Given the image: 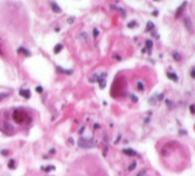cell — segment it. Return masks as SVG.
I'll use <instances>...</instances> for the list:
<instances>
[{"label": "cell", "mask_w": 195, "mask_h": 176, "mask_svg": "<svg viewBox=\"0 0 195 176\" xmlns=\"http://www.w3.org/2000/svg\"><path fill=\"white\" fill-rule=\"evenodd\" d=\"M155 28V25H154V23L153 22H151V21H149L148 23H147V26H146V31L147 32H149V31H151V30H153Z\"/></svg>", "instance_id": "cell-9"}, {"label": "cell", "mask_w": 195, "mask_h": 176, "mask_svg": "<svg viewBox=\"0 0 195 176\" xmlns=\"http://www.w3.org/2000/svg\"><path fill=\"white\" fill-rule=\"evenodd\" d=\"M19 94H20L22 97L26 98V99H29V98L31 97V91H30L29 89H22V90L19 91Z\"/></svg>", "instance_id": "cell-4"}, {"label": "cell", "mask_w": 195, "mask_h": 176, "mask_svg": "<svg viewBox=\"0 0 195 176\" xmlns=\"http://www.w3.org/2000/svg\"><path fill=\"white\" fill-rule=\"evenodd\" d=\"M84 130H85V128H84V127H83V128H81V129H80V132H79V133H80V134H82Z\"/></svg>", "instance_id": "cell-29"}, {"label": "cell", "mask_w": 195, "mask_h": 176, "mask_svg": "<svg viewBox=\"0 0 195 176\" xmlns=\"http://www.w3.org/2000/svg\"><path fill=\"white\" fill-rule=\"evenodd\" d=\"M173 57H174L175 60H176V61H178V60H180V59H181V57H180V55H179L177 52H174V54H173Z\"/></svg>", "instance_id": "cell-14"}, {"label": "cell", "mask_w": 195, "mask_h": 176, "mask_svg": "<svg viewBox=\"0 0 195 176\" xmlns=\"http://www.w3.org/2000/svg\"><path fill=\"white\" fill-rule=\"evenodd\" d=\"M98 35H99V32H98V30H97V29H94V36L97 37Z\"/></svg>", "instance_id": "cell-27"}, {"label": "cell", "mask_w": 195, "mask_h": 176, "mask_svg": "<svg viewBox=\"0 0 195 176\" xmlns=\"http://www.w3.org/2000/svg\"><path fill=\"white\" fill-rule=\"evenodd\" d=\"M50 6H51L53 12H55V13H60V12H61V8L57 5L56 2H51V3H50Z\"/></svg>", "instance_id": "cell-7"}, {"label": "cell", "mask_w": 195, "mask_h": 176, "mask_svg": "<svg viewBox=\"0 0 195 176\" xmlns=\"http://www.w3.org/2000/svg\"><path fill=\"white\" fill-rule=\"evenodd\" d=\"M1 154H3V155H7V154H8V150H7V149H3V150H1Z\"/></svg>", "instance_id": "cell-26"}, {"label": "cell", "mask_w": 195, "mask_h": 176, "mask_svg": "<svg viewBox=\"0 0 195 176\" xmlns=\"http://www.w3.org/2000/svg\"><path fill=\"white\" fill-rule=\"evenodd\" d=\"M123 153L125 154L129 155V156H135V155H137V153L135 152V150L131 149V148H124L123 149Z\"/></svg>", "instance_id": "cell-5"}, {"label": "cell", "mask_w": 195, "mask_h": 176, "mask_svg": "<svg viewBox=\"0 0 195 176\" xmlns=\"http://www.w3.org/2000/svg\"><path fill=\"white\" fill-rule=\"evenodd\" d=\"M8 96V93H0V101H2V100L5 98V97H7Z\"/></svg>", "instance_id": "cell-19"}, {"label": "cell", "mask_w": 195, "mask_h": 176, "mask_svg": "<svg viewBox=\"0 0 195 176\" xmlns=\"http://www.w3.org/2000/svg\"><path fill=\"white\" fill-rule=\"evenodd\" d=\"M185 4H186V2H183L182 3V5L177 9V12L176 13V18H177V17H179L180 16V14L182 13V10H183V8H184V6H185Z\"/></svg>", "instance_id": "cell-10"}, {"label": "cell", "mask_w": 195, "mask_h": 176, "mask_svg": "<svg viewBox=\"0 0 195 176\" xmlns=\"http://www.w3.org/2000/svg\"><path fill=\"white\" fill-rule=\"evenodd\" d=\"M130 97H131V100H132L133 102H135V103H136V102H138V98H137L135 95L131 94V95H130Z\"/></svg>", "instance_id": "cell-21"}, {"label": "cell", "mask_w": 195, "mask_h": 176, "mask_svg": "<svg viewBox=\"0 0 195 176\" xmlns=\"http://www.w3.org/2000/svg\"><path fill=\"white\" fill-rule=\"evenodd\" d=\"M62 47H63V46L61 45V44H57L55 47H54V54H58L61 49H62Z\"/></svg>", "instance_id": "cell-13"}, {"label": "cell", "mask_w": 195, "mask_h": 176, "mask_svg": "<svg viewBox=\"0 0 195 176\" xmlns=\"http://www.w3.org/2000/svg\"><path fill=\"white\" fill-rule=\"evenodd\" d=\"M137 176H147V171H146L145 169H143L137 174Z\"/></svg>", "instance_id": "cell-18"}, {"label": "cell", "mask_w": 195, "mask_h": 176, "mask_svg": "<svg viewBox=\"0 0 195 176\" xmlns=\"http://www.w3.org/2000/svg\"><path fill=\"white\" fill-rule=\"evenodd\" d=\"M137 25V23L135 22V21H132V22H130L129 24H128V27L129 28H133V26H136Z\"/></svg>", "instance_id": "cell-23"}, {"label": "cell", "mask_w": 195, "mask_h": 176, "mask_svg": "<svg viewBox=\"0 0 195 176\" xmlns=\"http://www.w3.org/2000/svg\"><path fill=\"white\" fill-rule=\"evenodd\" d=\"M36 91H37L38 93H41V92H42V87H41V86H38V87L36 88Z\"/></svg>", "instance_id": "cell-25"}, {"label": "cell", "mask_w": 195, "mask_h": 176, "mask_svg": "<svg viewBox=\"0 0 195 176\" xmlns=\"http://www.w3.org/2000/svg\"><path fill=\"white\" fill-rule=\"evenodd\" d=\"M146 47H147V48L151 49L152 47H153V42L151 40H147V41H146Z\"/></svg>", "instance_id": "cell-15"}, {"label": "cell", "mask_w": 195, "mask_h": 176, "mask_svg": "<svg viewBox=\"0 0 195 176\" xmlns=\"http://www.w3.org/2000/svg\"><path fill=\"white\" fill-rule=\"evenodd\" d=\"M189 109H190V112H191L192 114H195V105H191V106L189 107Z\"/></svg>", "instance_id": "cell-24"}, {"label": "cell", "mask_w": 195, "mask_h": 176, "mask_svg": "<svg viewBox=\"0 0 195 176\" xmlns=\"http://www.w3.org/2000/svg\"><path fill=\"white\" fill-rule=\"evenodd\" d=\"M137 86H138V89H139L140 91H143V90H144V85H143L142 82H138Z\"/></svg>", "instance_id": "cell-20"}, {"label": "cell", "mask_w": 195, "mask_h": 176, "mask_svg": "<svg viewBox=\"0 0 195 176\" xmlns=\"http://www.w3.org/2000/svg\"><path fill=\"white\" fill-rule=\"evenodd\" d=\"M18 53H23L25 56H27V57H29L31 54H30V52L28 51V49H26V48H24V47H20L19 49H18Z\"/></svg>", "instance_id": "cell-12"}, {"label": "cell", "mask_w": 195, "mask_h": 176, "mask_svg": "<svg viewBox=\"0 0 195 176\" xmlns=\"http://www.w3.org/2000/svg\"><path fill=\"white\" fill-rule=\"evenodd\" d=\"M8 167H9L10 169H14V168H15V160L11 159V160L9 161V163H8Z\"/></svg>", "instance_id": "cell-16"}, {"label": "cell", "mask_w": 195, "mask_h": 176, "mask_svg": "<svg viewBox=\"0 0 195 176\" xmlns=\"http://www.w3.org/2000/svg\"><path fill=\"white\" fill-rule=\"evenodd\" d=\"M184 25H185L187 31H189L190 33H192V22H191V19L189 17H186L184 19Z\"/></svg>", "instance_id": "cell-3"}, {"label": "cell", "mask_w": 195, "mask_h": 176, "mask_svg": "<svg viewBox=\"0 0 195 176\" xmlns=\"http://www.w3.org/2000/svg\"><path fill=\"white\" fill-rule=\"evenodd\" d=\"M67 22H69L70 24H71V23H73V18H70L69 20H67Z\"/></svg>", "instance_id": "cell-28"}, {"label": "cell", "mask_w": 195, "mask_h": 176, "mask_svg": "<svg viewBox=\"0 0 195 176\" xmlns=\"http://www.w3.org/2000/svg\"><path fill=\"white\" fill-rule=\"evenodd\" d=\"M78 145L83 148H91L97 145V141L94 139H86V138H80L78 140Z\"/></svg>", "instance_id": "cell-1"}, {"label": "cell", "mask_w": 195, "mask_h": 176, "mask_svg": "<svg viewBox=\"0 0 195 176\" xmlns=\"http://www.w3.org/2000/svg\"><path fill=\"white\" fill-rule=\"evenodd\" d=\"M107 73L106 72H103L100 76H97V74H96V79H97V81L99 82V85H100V88L101 89H104L105 87H106V85H107V82H106V77H107Z\"/></svg>", "instance_id": "cell-2"}, {"label": "cell", "mask_w": 195, "mask_h": 176, "mask_svg": "<svg viewBox=\"0 0 195 176\" xmlns=\"http://www.w3.org/2000/svg\"><path fill=\"white\" fill-rule=\"evenodd\" d=\"M41 169L44 171V172H49L51 170H55V166L54 165H48L46 167H41Z\"/></svg>", "instance_id": "cell-11"}, {"label": "cell", "mask_w": 195, "mask_h": 176, "mask_svg": "<svg viewBox=\"0 0 195 176\" xmlns=\"http://www.w3.org/2000/svg\"><path fill=\"white\" fill-rule=\"evenodd\" d=\"M135 167H136V162L135 161H133L129 166H128V170L129 171H132V170H134L135 169Z\"/></svg>", "instance_id": "cell-17"}, {"label": "cell", "mask_w": 195, "mask_h": 176, "mask_svg": "<svg viewBox=\"0 0 195 176\" xmlns=\"http://www.w3.org/2000/svg\"><path fill=\"white\" fill-rule=\"evenodd\" d=\"M57 70L60 72V73H64V74H72L73 73V70L72 69H64V68H62V67H60V66H57Z\"/></svg>", "instance_id": "cell-8"}, {"label": "cell", "mask_w": 195, "mask_h": 176, "mask_svg": "<svg viewBox=\"0 0 195 176\" xmlns=\"http://www.w3.org/2000/svg\"><path fill=\"white\" fill-rule=\"evenodd\" d=\"M166 76H167V78H169L170 80H173V81H178V77H177V75L176 74V73H174V72H167L166 73Z\"/></svg>", "instance_id": "cell-6"}, {"label": "cell", "mask_w": 195, "mask_h": 176, "mask_svg": "<svg viewBox=\"0 0 195 176\" xmlns=\"http://www.w3.org/2000/svg\"><path fill=\"white\" fill-rule=\"evenodd\" d=\"M190 75H191V77H192V78L195 79V67H193V68L191 69V71H190Z\"/></svg>", "instance_id": "cell-22"}]
</instances>
